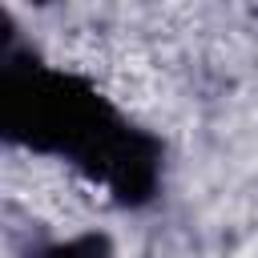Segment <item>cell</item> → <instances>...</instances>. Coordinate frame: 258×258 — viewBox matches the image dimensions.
<instances>
[{
	"instance_id": "6da1fadb",
	"label": "cell",
	"mask_w": 258,
	"mask_h": 258,
	"mask_svg": "<svg viewBox=\"0 0 258 258\" xmlns=\"http://www.w3.org/2000/svg\"><path fill=\"white\" fill-rule=\"evenodd\" d=\"M4 125L40 145L73 153L113 185L121 202H141L153 189L157 145L117 125V117L77 81L24 73L4 81Z\"/></svg>"
},
{
	"instance_id": "7a4b0ae2",
	"label": "cell",
	"mask_w": 258,
	"mask_h": 258,
	"mask_svg": "<svg viewBox=\"0 0 258 258\" xmlns=\"http://www.w3.org/2000/svg\"><path fill=\"white\" fill-rule=\"evenodd\" d=\"M48 258H109V246H105V238H81V242L52 250Z\"/></svg>"
}]
</instances>
